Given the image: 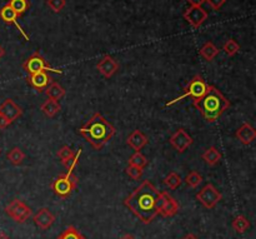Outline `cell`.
Instances as JSON below:
<instances>
[{
    "label": "cell",
    "instance_id": "cell-3",
    "mask_svg": "<svg viewBox=\"0 0 256 239\" xmlns=\"http://www.w3.org/2000/svg\"><path fill=\"white\" fill-rule=\"evenodd\" d=\"M194 105L208 123H214L229 109L230 100L226 99L216 87L209 85L206 93L194 102Z\"/></svg>",
    "mask_w": 256,
    "mask_h": 239
},
{
    "label": "cell",
    "instance_id": "cell-33",
    "mask_svg": "<svg viewBox=\"0 0 256 239\" xmlns=\"http://www.w3.org/2000/svg\"><path fill=\"white\" fill-rule=\"evenodd\" d=\"M74 154L75 153L72 152V148L68 147V145H64V147L60 148L56 153V155L60 158V159H62V162H65V160H68L69 158H72Z\"/></svg>",
    "mask_w": 256,
    "mask_h": 239
},
{
    "label": "cell",
    "instance_id": "cell-11",
    "mask_svg": "<svg viewBox=\"0 0 256 239\" xmlns=\"http://www.w3.org/2000/svg\"><path fill=\"white\" fill-rule=\"evenodd\" d=\"M169 142H170V144L172 145V148L176 150V152L184 153L185 150H186L192 144V142H194V140H192V138L190 137V135L188 134L184 129H178L176 132H175L174 134L170 137Z\"/></svg>",
    "mask_w": 256,
    "mask_h": 239
},
{
    "label": "cell",
    "instance_id": "cell-37",
    "mask_svg": "<svg viewBox=\"0 0 256 239\" xmlns=\"http://www.w3.org/2000/svg\"><path fill=\"white\" fill-rule=\"evenodd\" d=\"M192 7H202L204 3H206V0H188Z\"/></svg>",
    "mask_w": 256,
    "mask_h": 239
},
{
    "label": "cell",
    "instance_id": "cell-18",
    "mask_svg": "<svg viewBox=\"0 0 256 239\" xmlns=\"http://www.w3.org/2000/svg\"><path fill=\"white\" fill-rule=\"evenodd\" d=\"M148 142H149V140H148L146 135L142 134V130L139 129L134 130V132L128 137V140H126L128 145H130L135 152H140V150L148 144Z\"/></svg>",
    "mask_w": 256,
    "mask_h": 239
},
{
    "label": "cell",
    "instance_id": "cell-22",
    "mask_svg": "<svg viewBox=\"0 0 256 239\" xmlns=\"http://www.w3.org/2000/svg\"><path fill=\"white\" fill-rule=\"evenodd\" d=\"M218 54H219V49H218L212 42L205 43L202 47V49H200V55H202L205 60H208V62L214 60V58L216 57Z\"/></svg>",
    "mask_w": 256,
    "mask_h": 239
},
{
    "label": "cell",
    "instance_id": "cell-31",
    "mask_svg": "<svg viewBox=\"0 0 256 239\" xmlns=\"http://www.w3.org/2000/svg\"><path fill=\"white\" fill-rule=\"evenodd\" d=\"M82 149H78L76 154H74L72 158H69L68 160H65V162H62V165H64V167L68 169V172H74L75 167H76L78 163H79L80 155H82Z\"/></svg>",
    "mask_w": 256,
    "mask_h": 239
},
{
    "label": "cell",
    "instance_id": "cell-32",
    "mask_svg": "<svg viewBox=\"0 0 256 239\" xmlns=\"http://www.w3.org/2000/svg\"><path fill=\"white\" fill-rule=\"evenodd\" d=\"M142 172H144V169H142V168L139 167H135V165H130V164L128 165L126 169H125V173H126V174L134 180H139L140 178H142Z\"/></svg>",
    "mask_w": 256,
    "mask_h": 239
},
{
    "label": "cell",
    "instance_id": "cell-21",
    "mask_svg": "<svg viewBox=\"0 0 256 239\" xmlns=\"http://www.w3.org/2000/svg\"><path fill=\"white\" fill-rule=\"evenodd\" d=\"M45 93H46L49 99L56 100L58 102V100L62 99V98L65 95V89L58 82H52L49 87L45 89Z\"/></svg>",
    "mask_w": 256,
    "mask_h": 239
},
{
    "label": "cell",
    "instance_id": "cell-29",
    "mask_svg": "<svg viewBox=\"0 0 256 239\" xmlns=\"http://www.w3.org/2000/svg\"><path fill=\"white\" fill-rule=\"evenodd\" d=\"M185 183H186L190 188H196L202 183V177L200 175V173L192 170V172H190L189 174H188V177L185 178Z\"/></svg>",
    "mask_w": 256,
    "mask_h": 239
},
{
    "label": "cell",
    "instance_id": "cell-2",
    "mask_svg": "<svg viewBox=\"0 0 256 239\" xmlns=\"http://www.w3.org/2000/svg\"><path fill=\"white\" fill-rule=\"evenodd\" d=\"M79 133L92 145L94 149L99 150L114 137L116 129L112 123H109L102 117V113L96 112L80 128Z\"/></svg>",
    "mask_w": 256,
    "mask_h": 239
},
{
    "label": "cell",
    "instance_id": "cell-9",
    "mask_svg": "<svg viewBox=\"0 0 256 239\" xmlns=\"http://www.w3.org/2000/svg\"><path fill=\"white\" fill-rule=\"evenodd\" d=\"M179 212V203L168 192L159 193V203H158V214L165 218L175 215Z\"/></svg>",
    "mask_w": 256,
    "mask_h": 239
},
{
    "label": "cell",
    "instance_id": "cell-6",
    "mask_svg": "<svg viewBox=\"0 0 256 239\" xmlns=\"http://www.w3.org/2000/svg\"><path fill=\"white\" fill-rule=\"evenodd\" d=\"M22 69L28 73V74H35V73H42V72H52L58 73V74H62V70L55 69L49 63L42 58V55L39 52H35L34 54L30 55L22 64Z\"/></svg>",
    "mask_w": 256,
    "mask_h": 239
},
{
    "label": "cell",
    "instance_id": "cell-1",
    "mask_svg": "<svg viewBox=\"0 0 256 239\" xmlns=\"http://www.w3.org/2000/svg\"><path fill=\"white\" fill-rule=\"evenodd\" d=\"M159 192L149 180H144L126 199L124 205L139 218L142 224H150L158 215Z\"/></svg>",
    "mask_w": 256,
    "mask_h": 239
},
{
    "label": "cell",
    "instance_id": "cell-8",
    "mask_svg": "<svg viewBox=\"0 0 256 239\" xmlns=\"http://www.w3.org/2000/svg\"><path fill=\"white\" fill-rule=\"evenodd\" d=\"M222 194L212 184H206L196 194V199L208 209H212L216 207L218 203L222 200Z\"/></svg>",
    "mask_w": 256,
    "mask_h": 239
},
{
    "label": "cell",
    "instance_id": "cell-15",
    "mask_svg": "<svg viewBox=\"0 0 256 239\" xmlns=\"http://www.w3.org/2000/svg\"><path fill=\"white\" fill-rule=\"evenodd\" d=\"M32 220H34V223L40 228V229L46 230L49 229L52 225V223L55 222V217L48 208H42V209L32 217Z\"/></svg>",
    "mask_w": 256,
    "mask_h": 239
},
{
    "label": "cell",
    "instance_id": "cell-10",
    "mask_svg": "<svg viewBox=\"0 0 256 239\" xmlns=\"http://www.w3.org/2000/svg\"><path fill=\"white\" fill-rule=\"evenodd\" d=\"M184 19L192 25V28H200L202 23L208 19L206 10L202 9V7H190L188 8L186 12L184 13Z\"/></svg>",
    "mask_w": 256,
    "mask_h": 239
},
{
    "label": "cell",
    "instance_id": "cell-25",
    "mask_svg": "<svg viewBox=\"0 0 256 239\" xmlns=\"http://www.w3.org/2000/svg\"><path fill=\"white\" fill-rule=\"evenodd\" d=\"M8 5H9L18 15L24 14V13L29 9V2H28V0H10V2L8 3Z\"/></svg>",
    "mask_w": 256,
    "mask_h": 239
},
{
    "label": "cell",
    "instance_id": "cell-26",
    "mask_svg": "<svg viewBox=\"0 0 256 239\" xmlns=\"http://www.w3.org/2000/svg\"><path fill=\"white\" fill-rule=\"evenodd\" d=\"M182 177L175 172L169 173L168 177L164 179V184L166 185V187H169L170 189H176V188H179L180 185H182Z\"/></svg>",
    "mask_w": 256,
    "mask_h": 239
},
{
    "label": "cell",
    "instance_id": "cell-14",
    "mask_svg": "<svg viewBox=\"0 0 256 239\" xmlns=\"http://www.w3.org/2000/svg\"><path fill=\"white\" fill-rule=\"evenodd\" d=\"M96 69L105 78H112L118 72V69H119V64H118V62L114 58H112L110 55H106V57H104L98 63Z\"/></svg>",
    "mask_w": 256,
    "mask_h": 239
},
{
    "label": "cell",
    "instance_id": "cell-16",
    "mask_svg": "<svg viewBox=\"0 0 256 239\" xmlns=\"http://www.w3.org/2000/svg\"><path fill=\"white\" fill-rule=\"evenodd\" d=\"M18 17H19V15H18L16 13H15L14 10H12L8 4L5 5L4 8H2V9H0V18H2V22H5L6 24H14L15 27L18 28V30L22 33V37H24L26 40H30L29 35H28L24 30H22V28L20 27L19 23H18V20H16Z\"/></svg>",
    "mask_w": 256,
    "mask_h": 239
},
{
    "label": "cell",
    "instance_id": "cell-36",
    "mask_svg": "<svg viewBox=\"0 0 256 239\" xmlns=\"http://www.w3.org/2000/svg\"><path fill=\"white\" fill-rule=\"evenodd\" d=\"M12 124V123L9 122V120L8 119H5L4 117H2V115H0V129H5V128H8L9 127V125Z\"/></svg>",
    "mask_w": 256,
    "mask_h": 239
},
{
    "label": "cell",
    "instance_id": "cell-28",
    "mask_svg": "<svg viewBox=\"0 0 256 239\" xmlns=\"http://www.w3.org/2000/svg\"><path fill=\"white\" fill-rule=\"evenodd\" d=\"M128 163H129L130 165H135V167H139L142 168V169H144L148 165V159L140 152H135L134 154L129 158Z\"/></svg>",
    "mask_w": 256,
    "mask_h": 239
},
{
    "label": "cell",
    "instance_id": "cell-27",
    "mask_svg": "<svg viewBox=\"0 0 256 239\" xmlns=\"http://www.w3.org/2000/svg\"><path fill=\"white\" fill-rule=\"evenodd\" d=\"M56 239H85L84 235L79 232V229L74 227V225H69L65 228L64 232L59 235Z\"/></svg>",
    "mask_w": 256,
    "mask_h": 239
},
{
    "label": "cell",
    "instance_id": "cell-20",
    "mask_svg": "<svg viewBox=\"0 0 256 239\" xmlns=\"http://www.w3.org/2000/svg\"><path fill=\"white\" fill-rule=\"evenodd\" d=\"M202 160L206 164H209L210 167H214V165H216L222 160V153L215 147H210L209 149L202 153Z\"/></svg>",
    "mask_w": 256,
    "mask_h": 239
},
{
    "label": "cell",
    "instance_id": "cell-41",
    "mask_svg": "<svg viewBox=\"0 0 256 239\" xmlns=\"http://www.w3.org/2000/svg\"><path fill=\"white\" fill-rule=\"evenodd\" d=\"M4 54H5V50H4V48H2V45H0V58H2V57H4Z\"/></svg>",
    "mask_w": 256,
    "mask_h": 239
},
{
    "label": "cell",
    "instance_id": "cell-4",
    "mask_svg": "<svg viewBox=\"0 0 256 239\" xmlns=\"http://www.w3.org/2000/svg\"><path fill=\"white\" fill-rule=\"evenodd\" d=\"M79 178L72 172L62 173L55 178L52 183V189L55 195L60 198H68L72 193V190L76 188Z\"/></svg>",
    "mask_w": 256,
    "mask_h": 239
},
{
    "label": "cell",
    "instance_id": "cell-7",
    "mask_svg": "<svg viewBox=\"0 0 256 239\" xmlns=\"http://www.w3.org/2000/svg\"><path fill=\"white\" fill-rule=\"evenodd\" d=\"M5 213L16 223H24L32 217V208L28 207L24 202L19 199H14L5 207Z\"/></svg>",
    "mask_w": 256,
    "mask_h": 239
},
{
    "label": "cell",
    "instance_id": "cell-17",
    "mask_svg": "<svg viewBox=\"0 0 256 239\" xmlns=\"http://www.w3.org/2000/svg\"><path fill=\"white\" fill-rule=\"evenodd\" d=\"M236 138L244 145L252 144L256 138V130L249 123H244L239 129L236 130Z\"/></svg>",
    "mask_w": 256,
    "mask_h": 239
},
{
    "label": "cell",
    "instance_id": "cell-5",
    "mask_svg": "<svg viewBox=\"0 0 256 239\" xmlns=\"http://www.w3.org/2000/svg\"><path fill=\"white\" fill-rule=\"evenodd\" d=\"M208 87H209V85L206 84V82H205L204 78H202V75H199V74L195 75V77L190 80L189 84L185 87L184 93H182L180 97L172 99V102L166 103V107H170V105L175 104V103L180 102V100H182L184 98H188V97L192 98V99H194V102H196V100H199L200 98H202V95L206 93Z\"/></svg>",
    "mask_w": 256,
    "mask_h": 239
},
{
    "label": "cell",
    "instance_id": "cell-30",
    "mask_svg": "<svg viewBox=\"0 0 256 239\" xmlns=\"http://www.w3.org/2000/svg\"><path fill=\"white\" fill-rule=\"evenodd\" d=\"M222 50H224L225 54L229 55V57H234V55L240 50V45L238 44L234 39H229L225 43L224 47H222Z\"/></svg>",
    "mask_w": 256,
    "mask_h": 239
},
{
    "label": "cell",
    "instance_id": "cell-34",
    "mask_svg": "<svg viewBox=\"0 0 256 239\" xmlns=\"http://www.w3.org/2000/svg\"><path fill=\"white\" fill-rule=\"evenodd\" d=\"M66 2L65 0H48V7L55 13H60L64 9Z\"/></svg>",
    "mask_w": 256,
    "mask_h": 239
},
{
    "label": "cell",
    "instance_id": "cell-23",
    "mask_svg": "<svg viewBox=\"0 0 256 239\" xmlns=\"http://www.w3.org/2000/svg\"><path fill=\"white\" fill-rule=\"evenodd\" d=\"M250 227V222L244 217V215H238L234 220H232V229L239 234L246 232Z\"/></svg>",
    "mask_w": 256,
    "mask_h": 239
},
{
    "label": "cell",
    "instance_id": "cell-40",
    "mask_svg": "<svg viewBox=\"0 0 256 239\" xmlns=\"http://www.w3.org/2000/svg\"><path fill=\"white\" fill-rule=\"evenodd\" d=\"M120 239H136L134 237V235H132V234H125L124 237H122Z\"/></svg>",
    "mask_w": 256,
    "mask_h": 239
},
{
    "label": "cell",
    "instance_id": "cell-19",
    "mask_svg": "<svg viewBox=\"0 0 256 239\" xmlns=\"http://www.w3.org/2000/svg\"><path fill=\"white\" fill-rule=\"evenodd\" d=\"M62 109V105L59 104V102L52 99H48L46 102H44L40 107V110L42 112V114L46 115L48 118H52L56 113L60 112Z\"/></svg>",
    "mask_w": 256,
    "mask_h": 239
},
{
    "label": "cell",
    "instance_id": "cell-24",
    "mask_svg": "<svg viewBox=\"0 0 256 239\" xmlns=\"http://www.w3.org/2000/svg\"><path fill=\"white\" fill-rule=\"evenodd\" d=\"M6 158L12 165H20L22 163V160L25 159V154L22 153V150L20 148H12L6 154Z\"/></svg>",
    "mask_w": 256,
    "mask_h": 239
},
{
    "label": "cell",
    "instance_id": "cell-39",
    "mask_svg": "<svg viewBox=\"0 0 256 239\" xmlns=\"http://www.w3.org/2000/svg\"><path fill=\"white\" fill-rule=\"evenodd\" d=\"M0 239H10L9 235L4 232H0Z\"/></svg>",
    "mask_w": 256,
    "mask_h": 239
},
{
    "label": "cell",
    "instance_id": "cell-38",
    "mask_svg": "<svg viewBox=\"0 0 256 239\" xmlns=\"http://www.w3.org/2000/svg\"><path fill=\"white\" fill-rule=\"evenodd\" d=\"M182 239H199V238H198L195 234H192V233H189V234L185 235V237Z\"/></svg>",
    "mask_w": 256,
    "mask_h": 239
},
{
    "label": "cell",
    "instance_id": "cell-12",
    "mask_svg": "<svg viewBox=\"0 0 256 239\" xmlns=\"http://www.w3.org/2000/svg\"><path fill=\"white\" fill-rule=\"evenodd\" d=\"M0 115L5 118V119L9 120L10 123L15 122L18 118H20L22 115V109L18 104H15L14 100L8 98L6 100L2 103L0 105Z\"/></svg>",
    "mask_w": 256,
    "mask_h": 239
},
{
    "label": "cell",
    "instance_id": "cell-13",
    "mask_svg": "<svg viewBox=\"0 0 256 239\" xmlns=\"http://www.w3.org/2000/svg\"><path fill=\"white\" fill-rule=\"evenodd\" d=\"M28 83L32 85L34 89H36L38 92H44L48 87L50 85V83L52 82V77H50L48 73L42 72V73H35V74H30L28 77Z\"/></svg>",
    "mask_w": 256,
    "mask_h": 239
},
{
    "label": "cell",
    "instance_id": "cell-35",
    "mask_svg": "<svg viewBox=\"0 0 256 239\" xmlns=\"http://www.w3.org/2000/svg\"><path fill=\"white\" fill-rule=\"evenodd\" d=\"M206 2H208V4L212 8V9L219 10L220 8L225 4V2H226V0H206Z\"/></svg>",
    "mask_w": 256,
    "mask_h": 239
}]
</instances>
